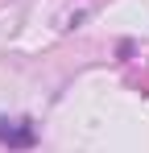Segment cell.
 Masks as SVG:
<instances>
[{
    "mask_svg": "<svg viewBox=\"0 0 149 153\" xmlns=\"http://www.w3.org/2000/svg\"><path fill=\"white\" fill-rule=\"evenodd\" d=\"M37 141V132L29 120H8V116H0V145H8V149H29Z\"/></svg>",
    "mask_w": 149,
    "mask_h": 153,
    "instance_id": "cell-1",
    "label": "cell"
}]
</instances>
